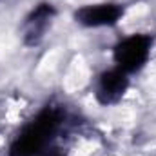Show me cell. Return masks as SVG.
Wrapping results in <instances>:
<instances>
[{
	"mask_svg": "<svg viewBox=\"0 0 156 156\" xmlns=\"http://www.w3.org/2000/svg\"><path fill=\"white\" fill-rule=\"evenodd\" d=\"M58 115L55 111H44L29 123L11 147V156H35L45 147L47 140L58 125Z\"/></svg>",
	"mask_w": 156,
	"mask_h": 156,
	"instance_id": "1",
	"label": "cell"
},
{
	"mask_svg": "<svg viewBox=\"0 0 156 156\" xmlns=\"http://www.w3.org/2000/svg\"><path fill=\"white\" fill-rule=\"evenodd\" d=\"M153 38L149 35H131L122 42H118L115 47V62L116 67L129 73L140 71L151 55Z\"/></svg>",
	"mask_w": 156,
	"mask_h": 156,
	"instance_id": "2",
	"label": "cell"
},
{
	"mask_svg": "<svg viewBox=\"0 0 156 156\" xmlns=\"http://www.w3.org/2000/svg\"><path fill=\"white\" fill-rule=\"evenodd\" d=\"M129 85V78L127 73L122 69H109L105 73H102L98 82H96V100L102 105H111L116 104L118 100H122V96L125 94Z\"/></svg>",
	"mask_w": 156,
	"mask_h": 156,
	"instance_id": "3",
	"label": "cell"
},
{
	"mask_svg": "<svg viewBox=\"0 0 156 156\" xmlns=\"http://www.w3.org/2000/svg\"><path fill=\"white\" fill-rule=\"evenodd\" d=\"M122 15L123 9L118 4H94L80 7L75 18L85 27H105L116 24Z\"/></svg>",
	"mask_w": 156,
	"mask_h": 156,
	"instance_id": "4",
	"label": "cell"
},
{
	"mask_svg": "<svg viewBox=\"0 0 156 156\" xmlns=\"http://www.w3.org/2000/svg\"><path fill=\"white\" fill-rule=\"evenodd\" d=\"M53 7L51 4H40L37 9H33V13L26 18V40L29 44H37L42 35L45 33L49 20L53 18Z\"/></svg>",
	"mask_w": 156,
	"mask_h": 156,
	"instance_id": "5",
	"label": "cell"
}]
</instances>
